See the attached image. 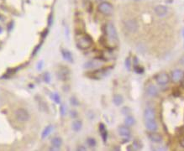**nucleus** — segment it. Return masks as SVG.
I'll return each mask as SVG.
<instances>
[{
  "instance_id": "nucleus-1",
  "label": "nucleus",
  "mask_w": 184,
  "mask_h": 151,
  "mask_svg": "<svg viewBox=\"0 0 184 151\" xmlns=\"http://www.w3.org/2000/svg\"><path fill=\"white\" fill-rule=\"evenodd\" d=\"M105 33L108 44L112 46H116L119 43V36L116 28L113 23L109 22L105 25Z\"/></svg>"
},
{
  "instance_id": "nucleus-2",
  "label": "nucleus",
  "mask_w": 184,
  "mask_h": 151,
  "mask_svg": "<svg viewBox=\"0 0 184 151\" xmlns=\"http://www.w3.org/2000/svg\"><path fill=\"white\" fill-rule=\"evenodd\" d=\"M93 44V41L92 37L88 35V34H83L79 36V37L76 40V45L80 50H88L92 47V45Z\"/></svg>"
},
{
  "instance_id": "nucleus-3",
  "label": "nucleus",
  "mask_w": 184,
  "mask_h": 151,
  "mask_svg": "<svg viewBox=\"0 0 184 151\" xmlns=\"http://www.w3.org/2000/svg\"><path fill=\"white\" fill-rule=\"evenodd\" d=\"M98 9L100 13L103 14V15H111L114 12V8H113V5L108 3V2H102L101 4H99Z\"/></svg>"
},
{
  "instance_id": "nucleus-4",
  "label": "nucleus",
  "mask_w": 184,
  "mask_h": 151,
  "mask_svg": "<svg viewBox=\"0 0 184 151\" xmlns=\"http://www.w3.org/2000/svg\"><path fill=\"white\" fill-rule=\"evenodd\" d=\"M15 118L16 119L18 120L19 122H21V123H24V122H27L30 119V116L29 112L24 109V108H18L16 111H15Z\"/></svg>"
},
{
  "instance_id": "nucleus-5",
  "label": "nucleus",
  "mask_w": 184,
  "mask_h": 151,
  "mask_svg": "<svg viewBox=\"0 0 184 151\" xmlns=\"http://www.w3.org/2000/svg\"><path fill=\"white\" fill-rule=\"evenodd\" d=\"M124 27L125 30H127L129 33H135L138 30V23L133 19H127L124 23Z\"/></svg>"
},
{
  "instance_id": "nucleus-6",
  "label": "nucleus",
  "mask_w": 184,
  "mask_h": 151,
  "mask_svg": "<svg viewBox=\"0 0 184 151\" xmlns=\"http://www.w3.org/2000/svg\"><path fill=\"white\" fill-rule=\"evenodd\" d=\"M119 134L122 137L123 139H125V141L128 142L130 140V135H131V131H130V128L126 125H123V126H120L119 129Z\"/></svg>"
},
{
  "instance_id": "nucleus-7",
  "label": "nucleus",
  "mask_w": 184,
  "mask_h": 151,
  "mask_svg": "<svg viewBox=\"0 0 184 151\" xmlns=\"http://www.w3.org/2000/svg\"><path fill=\"white\" fill-rule=\"evenodd\" d=\"M156 81L157 83L160 86H165V85L168 84L170 81V76L169 75L166 73V72H162L159 73L158 75L156 76Z\"/></svg>"
},
{
  "instance_id": "nucleus-8",
  "label": "nucleus",
  "mask_w": 184,
  "mask_h": 151,
  "mask_svg": "<svg viewBox=\"0 0 184 151\" xmlns=\"http://www.w3.org/2000/svg\"><path fill=\"white\" fill-rule=\"evenodd\" d=\"M57 76L61 81L68 80V78L70 76V70L68 67H61L59 68L58 72H57Z\"/></svg>"
},
{
  "instance_id": "nucleus-9",
  "label": "nucleus",
  "mask_w": 184,
  "mask_h": 151,
  "mask_svg": "<svg viewBox=\"0 0 184 151\" xmlns=\"http://www.w3.org/2000/svg\"><path fill=\"white\" fill-rule=\"evenodd\" d=\"M184 77V72L180 69H176L171 72V80L173 82H179Z\"/></svg>"
},
{
  "instance_id": "nucleus-10",
  "label": "nucleus",
  "mask_w": 184,
  "mask_h": 151,
  "mask_svg": "<svg viewBox=\"0 0 184 151\" xmlns=\"http://www.w3.org/2000/svg\"><path fill=\"white\" fill-rule=\"evenodd\" d=\"M154 11L158 17H165L168 13V8L165 5H157L155 7Z\"/></svg>"
},
{
  "instance_id": "nucleus-11",
  "label": "nucleus",
  "mask_w": 184,
  "mask_h": 151,
  "mask_svg": "<svg viewBox=\"0 0 184 151\" xmlns=\"http://www.w3.org/2000/svg\"><path fill=\"white\" fill-rule=\"evenodd\" d=\"M144 118L145 121L147 120H156V112L153 108L148 107L144 112Z\"/></svg>"
},
{
  "instance_id": "nucleus-12",
  "label": "nucleus",
  "mask_w": 184,
  "mask_h": 151,
  "mask_svg": "<svg viewBox=\"0 0 184 151\" xmlns=\"http://www.w3.org/2000/svg\"><path fill=\"white\" fill-rule=\"evenodd\" d=\"M145 92H146V94L151 97V98H155L158 95V90H157V87L154 84H149L147 85L146 88H145Z\"/></svg>"
},
{
  "instance_id": "nucleus-13",
  "label": "nucleus",
  "mask_w": 184,
  "mask_h": 151,
  "mask_svg": "<svg viewBox=\"0 0 184 151\" xmlns=\"http://www.w3.org/2000/svg\"><path fill=\"white\" fill-rule=\"evenodd\" d=\"M148 138L151 141H152L154 143H161L162 141V136L160 134V133H156L155 132H151V133L148 134Z\"/></svg>"
},
{
  "instance_id": "nucleus-14",
  "label": "nucleus",
  "mask_w": 184,
  "mask_h": 151,
  "mask_svg": "<svg viewBox=\"0 0 184 151\" xmlns=\"http://www.w3.org/2000/svg\"><path fill=\"white\" fill-rule=\"evenodd\" d=\"M145 128L148 129L150 132H155L158 129L156 120H147L145 121Z\"/></svg>"
},
{
  "instance_id": "nucleus-15",
  "label": "nucleus",
  "mask_w": 184,
  "mask_h": 151,
  "mask_svg": "<svg viewBox=\"0 0 184 151\" xmlns=\"http://www.w3.org/2000/svg\"><path fill=\"white\" fill-rule=\"evenodd\" d=\"M62 57L64 58V60H66L68 62H73V56H72L71 51H69L68 50H62Z\"/></svg>"
},
{
  "instance_id": "nucleus-16",
  "label": "nucleus",
  "mask_w": 184,
  "mask_h": 151,
  "mask_svg": "<svg viewBox=\"0 0 184 151\" xmlns=\"http://www.w3.org/2000/svg\"><path fill=\"white\" fill-rule=\"evenodd\" d=\"M99 132L101 134V137L103 138V142H106L107 141V138H108V132H107V129L106 127L104 126L103 124H99Z\"/></svg>"
},
{
  "instance_id": "nucleus-17",
  "label": "nucleus",
  "mask_w": 184,
  "mask_h": 151,
  "mask_svg": "<svg viewBox=\"0 0 184 151\" xmlns=\"http://www.w3.org/2000/svg\"><path fill=\"white\" fill-rule=\"evenodd\" d=\"M106 72H107V69H99V70H96L93 72V77L96 78V79H100L103 77L104 76L106 75Z\"/></svg>"
},
{
  "instance_id": "nucleus-18",
  "label": "nucleus",
  "mask_w": 184,
  "mask_h": 151,
  "mask_svg": "<svg viewBox=\"0 0 184 151\" xmlns=\"http://www.w3.org/2000/svg\"><path fill=\"white\" fill-rule=\"evenodd\" d=\"M51 144H52V146H53V148L51 149L52 150H53L54 149L59 150V148L62 146V138H60V137H54V138L51 139Z\"/></svg>"
},
{
  "instance_id": "nucleus-19",
  "label": "nucleus",
  "mask_w": 184,
  "mask_h": 151,
  "mask_svg": "<svg viewBox=\"0 0 184 151\" xmlns=\"http://www.w3.org/2000/svg\"><path fill=\"white\" fill-rule=\"evenodd\" d=\"M82 122L81 120L76 119L72 122V129L73 131H75V132H79V131L82 129Z\"/></svg>"
},
{
  "instance_id": "nucleus-20",
  "label": "nucleus",
  "mask_w": 184,
  "mask_h": 151,
  "mask_svg": "<svg viewBox=\"0 0 184 151\" xmlns=\"http://www.w3.org/2000/svg\"><path fill=\"white\" fill-rule=\"evenodd\" d=\"M52 131H53V126L52 125H48L47 127H45V129L42 132V134H41V138L45 139V138H47Z\"/></svg>"
},
{
  "instance_id": "nucleus-21",
  "label": "nucleus",
  "mask_w": 184,
  "mask_h": 151,
  "mask_svg": "<svg viewBox=\"0 0 184 151\" xmlns=\"http://www.w3.org/2000/svg\"><path fill=\"white\" fill-rule=\"evenodd\" d=\"M113 102L116 106H120L124 102V98L119 94H115L113 98Z\"/></svg>"
},
{
  "instance_id": "nucleus-22",
  "label": "nucleus",
  "mask_w": 184,
  "mask_h": 151,
  "mask_svg": "<svg viewBox=\"0 0 184 151\" xmlns=\"http://www.w3.org/2000/svg\"><path fill=\"white\" fill-rule=\"evenodd\" d=\"M125 124L126 126H128V127H130V126L134 125L135 124V118H134L133 116L130 115L126 116L125 120Z\"/></svg>"
},
{
  "instance_id": "nucleus-23",
  "label": "nucleus",
  "mask_w": 184,
  "mask_h": 151,
  "mask_svg": "<svg viewBox=\"0 0 184 151\" xmlns=\"http://www.w3.org/2000/svg\"><path fill=\"white\" fill-rule=\"evenodd\" d=\"M100 65V62H98V61H96L95 60H92V61H88V62H87L85 64V68H95L96 67H98V66H99Z\"/></svg>"
},
{
  "instance_id": "nucleus-24",
  "label": "nucleus",
  "mask_w": 184,
  "mask_h": 151,
  "mask_svg": "<svg viewBox=\"0 0 184 151\" xmlns=\"http://www.w3.org/2000/svg\"><path fill=\"white\" fill-rule=\"evenodd\" d=\"M132 147H133V149H135V150H139L142 148V144L138 139H134Z\"/></svg>"
},
{
  "instance_id": "nucleus-25",
  "label": "nucleus",
  "mask_w": 184,
  "mask_h": 151,
  "mask_svg": "<svg viewBox=\"0 0 184 151\" xmlns=\"http://www.w3.org/2000/svg\"><path fill=\"white\" fill-rule=\"evenodd\" d=\"M87 144L90 147V148H94L96 145H97V142L95 140L94 138H87Z\"/></svg>"
},
{
  "instance_id": "nucleus-26",
  "label": "nucleus",
  "mask_w": 184,
  "mask_h": 151,
  "mask_svg": "<svg viewBox=\"0 0 184 151\" xmlns=\"http://www.w3.org/2000/svg\"><path fill=\"white\" fill-rule=\"evenodd\" d=\"M50 97H51L52 100H53L56 103H57V104L61 103V97H60V95H59L58 93H51Z\"/></svg>"
},
{
  "instance_id": "nucleus-27",
  "label": "nucleus",
  "mask_w": 184,
  "mask_h": 151,
  "mask_svg": "<svg viewBox=\"0 0 184 151\" xmlns=\"http://www.w3.org/2000/svg\"><path fill=\"white\" fill-rule=\"evenodd\" d=\"M125 67H126V68H127V70H128V71H130V70H131V60H130V57L126 58Z\"/></svg>"
},
{
  "instance_id": "nucleus-28",
  "label": "nucleus",
  "mask_w": 184,
  "mask_h": 151,
  "mask_svg": "<svg viewBox=\"0 0 184 151\" xmlns=\"http://www.w3.org/2000/svg\"><path fill=\"white\" fill-rule=\"evenodd\" d=\"M134 70H135V71L137 74H142L144 72V69L141 67H139V66H135L134 67Z\"/></svg>"
},
{
  "instance_id": "nucleus-29",
  "label": "nucleus",
  "mask_w": 184,
  "mask_h": 151,
  "mask_svg": "<svg viewBox=\"0 0 184 151\" xmlns=\"http://www.w3.org/2000/svg\"><path fill=\"white\" fill-rule=\"evenodd\" d=\"M44 81L46 83H49L50 81V75L49 72H45L44 74Z\"/></svg>"
},
{
  "instance_id": "nucleus-30",
  "label": "nucleus",
  "mask_w": 184,
  "mask_h": 151,
  "mask_svg": "<svg viewBox=\"0 0 184 151\" xmlns=\"http://www.w3.org/2000/svg\"><path fill=\"white\" fill-rule=\"evenodd\" d=\"M122 113H123V114L128 116L130 115V113H131V110H130V108H129L128 107H125L122 109Z\"/></svg>"
},
{
  "instance_id": "nucleus-31",
  "label": "nucleus",
  "mask_w": 184,
  "mask_h": 151,
  "mask_svg": "<svg viewBox=\"0 0 184 151\" xmlns=\"http://www.w3.org/2000/svg\"><path fill=\"white\" fill-rule=\"evenodd\" d=\"M60 111H61V114L62 116H64L66 113H67V107L65 105H62L61 107H60Z\"/></svg>"
},
{
  "instance_id": "nucleus-32",
  "label": "nucleus",
  "mask_w": 184,
  "mask_h": 151,
  "mask_svg": "<svg viewBox=\"0 0 184 151\" xmlns=\"http://www.w3.org/2000/svg\"><path fill=\"white\" fill-rule=\"evenodd\" d=\"M71 103H72V106H75V107H76V106H78L79 102L77 101V99H76V98H71Z\"/></svg>"
},
{
  "instance_id": "nucleus-33",
  "label": "nucleus",
  "mask_w": 184,
  "mask_h": 151,
  "mask_svg": "<svg viewBox=\"0 0 184 151\" xmlns=\"http://www.w3.org/2000/svg\"><path fill=\"white\" fill-rule=\"evenodd\" d=\"M76 150L86 151V150H87V148H86V147H83V146H82V145H80V146H79L78 148H77V149H76Z\"/></svg>"
},
{
  "instance_id": "nucleus-34",
  "label": "nucleus",
  "mask_w": 184,
  "mask_h": 151,
  "mask_svg": "<svg viewBox=\"0 0 184 151\" xmlns=\"http://www.w3.org/2000/svg\"><path fill=\"white\" fill-rule=\"evenodd\" d=\"M42 65H43V61H42L38 63V67H37V68H38V70H40V71H41V69H42V67H43Z\"/></svg>"
},
{
  "instance_id": "nucleus-35",
  "label": "nucleus",
  "mask_w": 184,
  "mask_h": 151,
  "mask_svg": "<svg viewBox=\"0 0 184 151\" xmlns=\"http://www.w3.org/2000/svg\"><path fill=\"white\" fill-rule=\"evenodd\" d=\"M1 102H2V99H1V98H0V104H1Z\"/></svg>"
},
{
  "instance_id": "nucleus-36",
  "label": "nucleus",
  "mask_w": 184,
  "mask_h": 151,
  "mask_svg": "<svg viewBox=\"0 0 184 151\" xmlns=\"http://www.w3.org/2000/svg\"><path fill=\"white\" fill-rule=\"evenodd\" d=\"M183 37H184V30H183Z\"/></svg>"
}]
</instances>
